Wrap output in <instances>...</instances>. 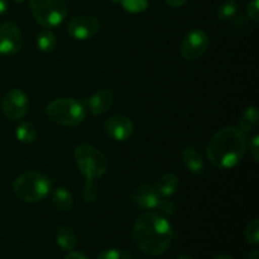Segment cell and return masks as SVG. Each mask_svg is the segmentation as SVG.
I'll list each match as a JSON object with an SVG mask.
<instances>
[{
    "instance_id": "cell-1",
    "label": "cell",
    "mask_w": 259,
    "mask_h": 259,
    "mask_svg": "<svg viewBox=\"0 0 259 259\" xmlns=\"http://www.w3.org/2000/svg\"><path fill=\"white\" fill-rule=\"evenodd\" d=\"M174 229L166 218L153 211H147L137 218L133 227V240L146 254L158 257L171 245Z\"/></svg>"
},
{
    "instance_id": "cell-2",
    "label": "cell",
    "mask_w": 259,
    "mask_h": 259,
    "mask_svg": "<svg viewBox=\"0 0 259 259\" xmlns=\"http://www.w3.org/2000/svg\"><path fill=\"white\" fill-rule=\"evenodd\" d=\"M248 141L244 132L237 126H225L210 138L206 156L210 163L220 169L233 168L247 153Z\"/></svg>"
},
{
    "instance_id": "cell-3",
    "label": "cell",
    "mask_w": 259,
    "mask_h": 259,
    "mask_svg": "<svg viewBox=\"0 0 259 259\" xmlns=\"http://www.w3.org/2000/svg\"><path fill=\"white\" fill-rule=\"evenodd\" d=\"M51 181L46 175L39 172H25L13 182V191L22 201L39 202L50 194Z\"/></svg>"
},
{
    "instance_id": "cell-4",
    "label": "cell",
    "mask_w": 259,
    "mask_h": 259,
    "mask_svg": "<svg viewBox=\"0 0 259 259\" xmlns=\"http://www.w3.org/2000/svg\"><path fill=\"white\" fill-rule=\"evenodd\" d=\"M48 118L60 125L76 126L86 116L85 104L73 98H60L51 101L46 108Z\"/></svg>"
},
{
    "instance_id": "cell-5",
    "label": "cell",
    "mask_w": 259,
    "mask_h": 259,
    "mask_svg": "<svg viewBox=\"0 0 259 259\" xmlns=\"http://www.w3.org/2000/svg\"><path fill=\"white\" fill-rule=\"evenodd\" d=\"M75 162L86 180H96L108 171L109 162L103 152L89 144H80L73 152Z\"/></svg>"
},
{
    "instance_id": "cell-6",
    "label": "cell",
    "mask_w": 259,
    "mask_h": 259,
    "mask_svg": "<svg viewBox=\"0 0 259 259\" xmlns=\"http://www.w3.org/2000/svg\"><path fill=\"white\" fill-rule=\"evenodd\" d=\"M30 10L42 27L56 28L67 15V4L65 0H30Z\"/></svg>"
},
{
    "instance_id": "cell-7",
    "label": "cell",
    "mask_w": 259,
    "mask_h": 259,
    "mask_svg": "<svg viewBox=\"0 0 259 259\" xmlns=\"http://www.w3.org/2000/svg\"><path fill=\"white\" fill-rule=\"evenodd\" d=\"M29 109V100L24 91L20 89H12L3 96L2 110L10 120H20L24 118Z\"/></svg>"
},
{
    "instance_id": "cell-8",
    "label": "cell",
    "mask_w": 259,
    "mask_h": 259,
    "mask_svg": "<svg viewBox=\"0 0 259 259\" xmlns=\"http://www.w3.org/2000/svg\"><path fill=\"white\" fill-rule=\"evenodd\" d=\"M210 45L209 35L201 29H192L185 35L181 43V56L187 61H195L201 57Z\"/></svg>"
},
{
    "instance_id": "cell-9",
    "label": "cell",
    "mask_w": 259,
    "mask_h": 259,
    "mask_svg": "<svg viewBox=\"0 0 259 259\" xmlns=\"http://www.w3.org/2000/svg\"><path fill=\"white\" fill-rule=\"evenodd\" d=\"M100 30V22L91 15L73 17L67 24V33L78 40L91 39Z\"/></svg>"
},
{
    "instance_id": "cell-10",
    "label": "cell",
    "mask_w": 259,
    "mask_h": 259,
    "mask_svg": "<svg viewBox=\"0 0 259 259\" xmlns=\"http://www.w3.org/2000/svg\"><path fill=\"white\" fill-rule=\"evenodd\" d=\"M22 33L17 24L7 22L0 27V53L15 55L22 48Z\"/></svg>"
},
{
    "instance_id": "cell-11",
    "label": "cell",
    "mask_w": 259,
    "mask_h": 259,
    "mask_svg": "<svg viewBox=\"0 0 259 259\" xmlns=\"http://www.w3.org/2000/svg\"><path fill=\"white\" fill-rule=\"evenodd\" d=\"M104 131L114 141L123 142L133 136V121L125 115H113L104 123Z\"/></svg>"
},
{
    "instance_id": "cell-12",
    "label": "cell",
    "mask_w": 259,
    "mask_h": 259,
    "mask_svg": "<svg viewBox=\"0 0 259 259\" xmlns=\"http://www.w3.org/2000/svg\"><path fill=\"white\" fill-rule=\"evenodd\" d=\"M162 196L158 194L156 187L149 184H142L132 194V200L137 206L146 210L157 209Z\"/></svg>"
},
{
    "instance_id": "cell-13",
    "label": "cell",
    "mask_w": 259,
    "mask_h": 259,
    "mask_svg": "<svg viewBox=\"0 0 259 259\" xmlns=\"http://www.w3.org/2000/svg\"><path fill=\"white\" fill-rule=\"evenodd\" d=\"M114 104V94L109 89H101L86 100L85 108L93 115H103Z\"/></svg>"
},
{
    "instance_id": "cell-14",
    "label": "cell",
    "mask_w": 259,
    "mask_h": 259,
    "mask_svg": "<svg viewBox=\"0 0 259 259\" xmlns=\"http://www.w3.org/2000/svg\"><path fill=\"white\" fill-rule=\"evenodd\" d=\"M185 167L194 175H201L205 169V162L201 153L194 147H186L181 152Z\"/></svg>"
},
{
    "instance_id": "cell-15",
    "label": "cell",
    "mask_w": 259,
    "mask_h": 259,
    "mask_svg": "<svg viewBox=\"0 0 259 259\" xmlns=\"http://www.w3.org/2000/svg\"><path fill=\"white\" fill-rule=\"evenodd\" d=\"M179 177L175 174H164L158 179L156 184V189L162 197H169L179 190Z\"/></svg>"
},
{
    "instance_id": "cell-16",
    "label": "cell",
    "mask_w": 259,
    "mask_h": 259,
    "mask_svg": "<svg viewBox=\"0 0 259 259\" xmlns=\"http://www.w3.org/2000/svg\"><path fill=\"white\" fill-rule=\"evenodd\" d=\"M55 239L60 248H62L63 250H68V252L75 249L76 244H77V238H76L73 230L66 225L58 228L55 234Z\"/></svg>"
},
{
    "instance_id": "cell-17",
    "label": "cell",
    "mask_w": 259,
    "mask_h": 259,
    "mask_svg": "<svg viewBox=\"0 0 259 259\" xmlns=\"http://www.w3.org/2000/svg\"><path fill=\"white\" fill-rule=\"evenodd\" d=\"M52 202L60 211H68L73 205L72 195L65 187H57L52 192Z\"/></svg>"
},
{
    "instance_id": "cell-18",
    "label": "cell",
    "mask_w": 259,
    "mask_h": 259,
    "mask_svg": "<svg viewBox=\"0 0 259 259\" xmlns=\"http://www.w3.org/2000/svg\"><path fill=\"white\" fill-rule=\"evenodd\" d=\"M259 121V113L255 106H248L242 113L239 118V126L238 128L242 132H250L257 126Z\"/></svg>"
},
{
    "instance_id": "cell-19",
    "label": "cell",
    "mask_w": 259,
    "mask_h": 259,
    "mask_svg": "<svg viewBox=\"0 0 259 259\" xmlns=\"http://www.w3.org/2000/svg\"><path fill=\"white\" fill-rule=\"evenodd\" d=\"M15 137L22 143H32L37 138V128L30 121H23L15 128Z\"/></svg>"
},
{
    "instance_id": "cell-20",
    "label": "cell",
    "mask_w": 259,
    "mask_h": 259,
    "mask_svg": "<svg viewBox=\"0 0 259 259\" xmlns=\"http://www.w3.org/2000/svg\"><path fill=\"white\" fill-rule=\"evenodd\" d=\"M37 46L42 52L50 53L52 51H55L56 46H57V39H56V35L53 34L51 30L45 29L38 34L37 37Z\"/></svg>"
},
{
    "instance_id": "cell-21",
    "label": "cell",
    "mask_w": 259,
    "mask_h": 259,
    "mask_svg": "<svg viewBox=\"0 0 259 259\" xmlns=\"http://www.w3.org/2000/svg\"><path fill=\"white\" fill-rule=\"evenodd\" d=\"M111 2L120 4L125 12L132 14H138L148 8V0H111Z\"/></svg>"
},
{
    "instance_id": "cell-22",
    "label": "cell",
    "mask_w": 259,
    "mask_h": 259,
    "mask_svg": "<svg viewBox=\"0 0 259 259\" xmlns=\"http://www.w3.org/2000/svg\"><path fill=\"white\" fill-rule=\"evenodd\" d=\"M238 13V4L235 0H225L219 8H218V18L220 20H229L235 17Z\"/></svg>"
},
{
    "instance_id": "cell-23",
    "label": "cell",
    "mask_w": 259,
    "mask_h": 259,
    "mask_svg": "<svg viewBox=\"0 0 259 259\" xmlns=\"http://www.w3.org/2000/svg\"><path fill=\"white\" fill-rule=\"evenodd\" d=\"M96 259H133V255L126 249L111 248V249L103 250Z\"/></svg>"
},
{
    "instance_id": "cell-24",
    "label": "cell",
    "mask_w": 259,
    "mask_h": 259,
    "mask_svg": "<svg viewBox=\"0 0 259 259\" xmlns=\"http://www.w3.org/2000/svg\"><path fill=\"white\" fill-rule=\"evenodd\" d=\"M82 196L85 202H88V204H93V202H95L98 200L99 189L95 182H94V180H88L86 181L82 190Z\"/></svg>"
},
{
    "instance_id": "cell-25",
    "label": "cell",
    "mask_w": 259,
    "mask_h": 259,
    "mask_svg": "<svg viewBox=\"0 0 259 259\" xmlns=\"http://www.w3.org/2000/svg\"><path fill=\"white\" fill-rule=\"evenodd\" d=\"M245 239L249 244L257 245L259 243V220L253 219L245 228Z\"/></svg>"
},
{
    "instance_id": "cell-26",
    "label": "cell",
    "mask_w": 259,
    "mask_h": 259,
    "mask_svg": "<svg viewBox=\"0 0 259 259\" xmlns=\"http://www.w3.org/2000/svg\"><path fill=\"white\" fill-rule=\"evenodd\" d=\"M157 209H158L159 211L162 212V214L174 215L175 212H176L177 207H176V204H175L174 201H171V200H167V199H164V197H162L161 201H159V204H158V206H157Z\"/></svg>"
},
{
    "instance_id": "cell-27",
    "label": "cell",
    "mask_w": 259,
    "mask_h": 259,
    "mask_svg": "<svg viewBox=\"0 0 259 259\" xmlns=\"http://www.w3.org/2000/svg\"><path fill=\"white\" fill-rule=\"evenodd\" d=\"M248 17L254 23L259 22V0H252L247 8Z\"/></svg>"
},
{
    "instance_id": "cell-28",
    "label": "cell",
    "mask_w": 259,
    "mask_h": 259,
    "mask_svg": "<svg viewBox=\"0 0 259 259\" xmlns=\"http://www.w3.org/2000/svg\"><path fill=\"white\" fill-rule=\"evenodd\" d=\"M249 151L250 154H252L253 159L255 162H258L259 159V136L255 134V136L252 137V139L249 141Z\"/></svg>"
},
{
    "instance_id": "cell-29",
    "label": "cell",
    "mask_w": 259,
    "mask_h": 259,
    "mask_svg": "<svg viewBox=\"0 0 259 259\" xmlns=\"http://www.w3.org/2000/svg\"><path fill=\"white\" fill-rule=\"evenodd\" d=\"M63 259H88V257L81 252H73V250H71Z\"/></svg>"
},
{
    "instance_id": "cell-30",
    "label": "cell",
    "mask_w": 259,
    "mask_h": 259,
    "mask_svg": "<svg viewBox=\"0 0 259 259\" xmlns=\"http://www.w3.org/2000/svg\"><path fill=\"white\" fill-rule=\"evenodd\" d=\"M164 2H166V4L169 5V7L180 8V7H182V5L186 4L189 0H164Z\"/></svg>"
},
{
    "instance_id": "cell-31",
    "label": "cell",
    "mask_w": 259,
    "mask_h": 259,
    "mask_svg": "<svg viewBox=\"0 0 259 259\" xmlns=\"http://www.w3.org/2000/svg\"><path fill=\"white\" fill-rule=\"evenodd\" d=\"M8 10V3L7 0H0V15L4 14Z\"/></svg>"
},
{
    "instance_id": "cell-32",
    "label": "cell",
    "mask_w": 259,
    "mask_h": 259,
    "mask_svg": "<svg viewBox=\"0 0 259 259\" xmlns=\"http://www.w3.org/2000/svg\"><path fill=\"white\" fill-rule=\"evenodd\" d=\"M259 258V252L257 249L255 250H253V252H250L249 254L247 255V257H245V259H258Z\"/></svg>"
},
{
    "instance_id": "cell-33",
    "label": "cell",
    "mask_w": 259,
    "mask_h": 259,
    "mask_svg": "<svg viewBox=\"0 0 259 259\" xmlns=\"http://www.w3.org/2000/svg\"><path fill=\"white\" fill-rule=\"evenodd\" d=\"M212 259H234V258L229 257V255H224V254H222V255H217V257H214Z\"/></svg>"
},
{
    "instance_id": "cell-34",
    "label": "cell",
    "mask_w": 259,
    "mask_h": 259,
    "mask_svg": "<svg viewBox=\"0 0 259 259\" xmlns=\"http://www.w3.org/2000/svg\"><path fill=\"white\" fill-rule=\"evenodd\" d=\"M176 259H192V258L189 257V255H180V257H177Z\"/></svg>"
},
{
    "instance_id": "cell-35",
    "label": "cell",
    "mask_w": 259,
    "mask_h": 259,
    "mask_svg": "<svg viewBox=\"0 0 259 259\" xmlns=\"http://www.w3.org/2000/svg\"><path fill=\"white\" fill-rule=\"evenodd\" d=\"M13 2H17V3H23L24 0H13Z\"/></svg>"
}]
</instances>
